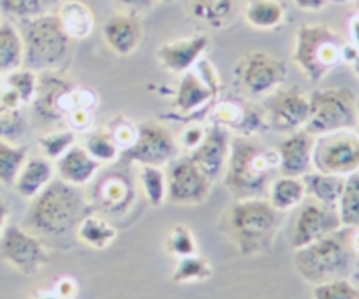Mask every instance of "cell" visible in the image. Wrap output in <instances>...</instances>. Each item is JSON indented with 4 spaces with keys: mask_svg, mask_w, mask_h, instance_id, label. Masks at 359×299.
<instances>
[{
    "mask_svg": "<svg viewBox=\"0 0 359 299\" xmlns=\"http://www.w3.org/2000/svg\"><path fill=\"white\" fill-rule=\"evenodd\" d=\"M53 178V166L50 160L32 157V159L25 160L13 188L23 199H34Z\"/></svg>",
    "mask_w": 359,
    "mask_h": 299,
    "instance_id": "21",
    "label": "cell"
},
{
    "mask_svg": "<svg viewBox=\"0 0 359 299\" xmlns=\"http://www.w3.org/2000/svg\"><path fill=\"white\" fill-rule=\"evenodd\" d=\"M126 162L162 167L178 157V144L165 127L155 122L137 125L136 139L120 153Z\"/></svg>",
    "mask_w": 359,
    "mask_h": 299,
    "instance_id": "10",
    "label": "cell"
},
{
    "mask_svg": "<svg viewBox=\"0 0 359 299\" xmlns=\"http://www.w3.org/2000/svg\"><path fill=\"white\" fill-rule=\"evenodd\" d=\"M334 2H347V0H334Z\"/></svg>",
    "mask_w": 359,
    "mask_h": 299,
    "instance_id": "53",
    "label": "cell"
},
{
    "mask_svg": "<svg viewBox=\"0 0 359 299\" xmlns=\"http://www.w3.org/2000/svg\"><path fill=\"white\" fill-rule=\"evenodd\" d=\"M212 183L191 157H176L165 171V201L171 204H201L210 195Z\"/></svg>",
    "mask_w": 359,
    "mask_h": 299,
    "instance_id": "11",
    "label": "cell"
},
{
    "mask_svg": "<svg viewBox=\"0 0 359 299\" xmlns=\"http://www.w3.org/2000/svg\"><path fill=\"white\" fill-rule=\"evenodd\" d=\"M23 65V39L13 23H0V72H13Z\"/></svg>",
    "mask_w": 359,
    "mask_h": 299,
    "instance_id": "29",
    "label": "cell"
},
{
    "mask_svg": "<svg viewBox=\"0 0 359 299\" xmlns=\"http://www.w3.org/2000/svg\"><path fill=\"white\" fill-rule=\"evenodd\" d=\"M210 39L206 36H194L187 39H176L158 48L157 57L162 67L169 72L184 74L199 64L205 51L208 50Z\"/></svg>",
    "mask_w": 359,
    "mask_h": 299,
    "instance_id": "17",
    "label": "cell"
},
{
    "mask_svg": "<svg viewBox=\"0 0 359 299\" xmlns=\"http://www.w3.org/2000/svg\"><path fill=\"white\" fill-rule=\"evenodd\" d=\"M341 228H359V173L348 174L345 178L344 190L337 204Z\"/></svg>",
    "mask_w": 359,
    "mask_h": 299,
    "instance_id": "31",
    "label": "cell"
},
{
    "mask_svg": "<svg viewBox=\"0 0 359 299\" xmlns=\"http://www.w3.org/2000/svg\"><path fill=\"white\" fill-rule=\"evenodd\" d=\"M312 167L319 173L347 178L359 173V136L351 130H337L316 137Z\"/></svg>",
    "mask_w": 359,
    "mask_h": 299,
    "instance_id": "8",
    "label": "cell"
},
{
    "mask_svg": "<svg viewBox=\"0 0 359 299\" xmlns=\"http://www.w3.org/2000/svg\"><path fill=\"white\" fill-rule=\"evenodd\" d=\"M76 238L83 245L90 246V249L104 250L106 246H109L115 242L116 229L102 216L94 215V213H86L81 222H79L78 229H76Z\"/></svg>",
    "mask_w": 359,
    "mask_h": 299,
    "instance_id": "26",
    "label": "cell"
},
{
    "mask_svg": "<svg viewBox=\"0 0 359 299\" xmlns=\"http://www.w3.org/2000/svg\"><path fill=\"white\" fill-rule=\"evenodd\" d=\"M238 0H189L191 15L212 29H222L233 20Z\"/></svg>",
    "mask_w": 359,
    "mask_h": 299,
    "instance_id": "27",
    "label": "cell"
},
{
    "mask_svg": "<svg viewBox=\"0 0 359 299\" xmlns=\"http://www.w3.org/2000/svg\"><path fill=\"white\" fill-rule=\"evenodd\" d=\"M284 6L278 0H248L245 8V18L252 27L261 30H271L284 22Z\"/></svg>",
    "mask_w": 359,
    "mask_h": 299,
    "instance_id": "30",
    "label": "cell"
},
{
    "mask_svg": "<svg viewBox=\"0 0 359 299\" xmlns=\"http://www.w3.org/2000/svg\"><path fill=\"white\" fill-rule=\"evenodd\" d=\"M316 137L305 129L291 132L278 143V171L282 176L302 178L312 169V152Z\"/></svg>",
    "mask_w": 359,
    "mask_h": 299,
    "instance_id": "16",
    "label": "cell"
},
{
    "mask_svg": "<svg viewBox=\"0 0 359 299\" xmlns=\"http://www.w3.org/2000/svg\"><path fill=\"white\" fill-rule=\"evenodd\" d=\"M282 222V213L268 199H241L227 211L226 228L241 256H259L271 249Z\"/></svg>",
    "mask_w": 359,
    "mask_h": 299,
    "instance_id": "3",
    "label": "cell"
},
{
    "mask_svg": "<svg viewBox=\"0 0 359 299\" xmlns=\"http://www.w3.org/2000/svg\"><path fill=\"white\" fill-rule=\"evenodd\" d=\"M62 27L67 32L69 37H76V39H83V37L90 36L92 29H94V13L88 6L78 0H69L62 6L60 9Z\"/></svg>",
    "mask_w": 359,
    "mask_h": 299,
    "instance_id": "28",
    "label": "cell"
},
{
    "mask_svg": "<svg viewBox=\"0 0 359 299\" xmlns=\"http://www.w3.org/2000/svg\"><path fill=\"white\" fill-rule=\"evenodd\" d=\"M313 299H359V288L347 278H337L313 285Z\"/></svg>",
    "mask_w": 359,
    "mask_h": 299,
    "instance_id": "39",
    "label": "cell"
},
{
    "mask_svg": "<svg viewBox=\"0 0 359 299\" xmlns=\"http://www.w3.org/2000/svg\"><path fill=\"white\" fill-rule=\"evenodd\" d=\"M352 250L348 242V228H341L303 249L294 250V267L309 284L347 278L352 264Z\"/></svg>",
    "mask_w": 359,
    "mask_h": 299,
    "instance_id": "4",
    "label": "cell"
},
{
    "mask_svg": "<svg viewBox=\"0 0 359 299\" xmlns=\"http://www.w3.org/2000/svg\"><path fill=\"white\" fill-rule=\"evenodd\" d=\"M355 118H358V122H355V127L359 129V99H355Z\"/></svg>",
    "mask_w": 359,
    "mask_h": 299,
    "instance_id": "51",
    "label": "cell"
},
{
    "mask_svg": "<svg viewBox=\"0 0 359 299\" xmlns=\"http://www.w3.org/2000/svg\"><path fill=\"white\" fill-rule=\"evenodd\" d=\"M0 81H2V78H0Z\"/></svg>",
    "mask_w": 359,
    "mask_h": 299,
    "instance_id": "54",
    "label": "cell"
},
{
    "mask_svg": "<svg viewBox=\"0 0 359 299\" xmlns=\"http://www.w3.org/2000/svg\"><path fill=\"white\" fill-rule=\"evenodd\" d=\"M352 69H354L355 76L359 78V51H358V55H355L354 60H352Z\"/></svg>",
    "mask_w": 359,
    "mask_h": 299,
    "instance_id": "50",
    "label": "cell"
},
{
    "mask_svg": "<svg viewBox=\"0 0 359 299\" xmlns=\"http://www.w3.org/2000/svg\"><path fill=\"white\" fill-rule=\"evenodd\" d=\"M8 85L11 90L18 94L20 101L23 104L32 102L36 99L37 76L36 72L30 71V69H16V71H13L8 78Z\"/></svg>",
    "mask_w": 359,
    "mask_h": 299,
    "instance_id": "38",
    "label": "cell"
},
{
    "mask_svg": "<svg viewBox=\"0 0 359 299\" xmlns=\"http://www.w3.org/2000/svg\"><path fill=\"white\" fill-rule=\"evenodd\" d=\"M205 132H206V129H203V127H199V125L191 127V129L185 130L184 136H182V143H184V146L187 148V150H194V148L203 141Z\"/></svg>",
    "mask_w": 359,
    "mask_h": 299,
    "instance_id": "42",
    "label": "cell"
},
{
    "mask_svg": "<svg viewBox=\"0 0 359 299\" xmlns=\"http://www.w3.org/2000/svg\"><path fill=\"white\" fill-rule=\"evenodd\" d=\"M348 242H351V246L352 250H354V253H359V228L348 229Z\"/></svg>",
    "mask_w": 359,
    "mask_h": 299,
    "instance_id": "48",
    "label": "cell"
},
{
    "mask_svg": "<svg viewBox=\"0 0 359 299\" xmlns=\"http://www.w3.org/2000/svg\"><path fill=\"white\" fill-rule=\"evenodd\" d=\"M268 127L277 132H296L305 129L310 116V97L298 87L277 88L268 99Z\"/></svg>",
    "mask_w": 359,
    "mask_h": 299,
    "instance_id": "14",
    "label": "cell"
},
{
    "mask_svg": "<svg viewBox=\"0 0 359 299\" xmlns=\"http://www.w3.org/2000/svg\"><path fill=\"white\" fill-rule=\"evenodd\" d=\"M85 150L94 157L99 164L101 162H113L120 157L118 143L115 141L113 134L109 130H94L85 141Z\"/></svg>",
    "mask_w": 359,
    "mask_h": 299,
    "instance_id": "35",
    "label": "cell"
},
{
    "mask_svg": "<svg viewBox=\"0 0 359 299\" xmlns=\"http://www.w3.org/2000/svg\"><path fill=\"white\" fill-rule=\"evenodd\" d=\"M53 291L57 292V294H60L62 298L74 299L76 292H78V285H76V281L72 280V278L64 277L57 281V285H55Z\"/></svg>",
    "mask_w": 359,
    "mask_h": 299,
    "instance_id": "43",
    "label": "cell"
},
{
    "mask_svg": "<svg viewBox=\"0 0 359 299\" xmlns=\"http://www.w3.org/2000/svg\"><path fill=\"white\" fill-rule=\"evenodd\" d=\"M306 199L305 183L302 178L278 176L271 180L268 187V202L277 211L287 213L296 209Z\"/></svg>",
    "mask_w": 359,
    "mask_h": 299,
    "instance_id": "23",
    "label": "cell"
},
{
    "mask_svg": "<svg viewBox=\"0 0 359 299\" xmlns=\"http://www.w3.org/2000/svg\"><path fill=\"white\" fill-rule=\"evenodd\" d=\"M327 0H294V4L303 11H319L326 6Z\"/></svg>",
    "mask_w": 359,
    "mask_h": 299,
    "instance_id": "44",
    "label": "cell"
},
{
    "mask_svg": "<svg viewBox=\"0 0 359 299\" xmlns=\"http://www.w3.org/2000/svg\"><path fill=\"white\" fill-rule=\"evenodd\" d=\"M30 201L23 228L41 239L64 242L72 238L83 216L88 213L81 187L65 183L60 178H53Z\"/></svg>",
    "mask_w": 359,
    "mask_h": 299,
    "instance_id": "1",
    "label": "cell"
},
{
    "mask_svg": "<svg viewBox=\"0 0 359 299\" xmlns=\"http://www.w3.org/2000/svg\"><path fill=\"white\" fill-rule=\"evenodd\" d=\"M303 183H305L306 197L313 199V201L320 202V204L331 206L337 208L338 199H340L341 190H344L345 178L337 176V174H326L319 173V171H310L305 176H302Z\"/></svg>",
    "mask_w": 359,
    "mask_h": 299,
    "instance_id": "24",
    "label": "cell"
},
{
    "mask_svg": "<svg viewBox=\"0 0 359 299\" xmlns=\"http://www.w3.org/2000/svg\"><path fill=\"white\" fill-rule=\"evenodd\" d=\"M134 197V188L127 178L109 174L99 183L95 199L106 213H122L129 208Z\"/></svg>",
    "mask_w": 359,
    "mask_h": 299,
    "instance_id": "22",
    "label": "cell"
},
{
    "mask_svg": "<svg viewBox=\"0 0 359 299\" xmlns=\"http://www.w3.org/2000/svg\"><path fill=\"white\" fill-rule=\"evenodd\" d=\"M0 257L23 274H37L50 264L43 239L20 225H8L2 231Z\"/></svg>",
    "mask_w": 359,
    "mask_h": 299,
    "instance_id": "9",
    "label": "cell"
},
{
    "mask_svg": "<svg viewBox=\"0 0 359 299\" xmlns=\"http://www.w3.org/2000/svg\"><path fill=\"white\" fill-rule=\"evenodd\" d=\"M44 2H46L48 6V4H57V2H60V0H44Z\"/></svg>",
    "mask_w": 359,
    "mask_h": 299,
    "instance_id": "52",
    "label": "cell"
},
{
    "mask_svg": "<svg viewBox=\"0 0 359 299\" xmlns=\"http://www.w3.org/2000/svg\"><path fill=\"white\" fill-rule=\"evenodd\" d=\"M27 160V148L0 139V183L13 187Z\"/></svg>",
    "mask_w": 359,
    "mask_h": 299,
    "instance_id": "32",
    "label": "cell"
},
{
    "mask_svg": "<svg viewBox=\"0 0 359 299\" xmlns=\"http://www.w3.org/2000/svg\"><path fill=\"white\" fill-rule=\"evenodd\" d=\"M171 278L175 284H201L212 278V264L199 253L180 257Z\"/></svg>",
    "mask_w": 359,
    "mask_h": 299,
    "instance_id": "33",
    "label": "cell"
},
{
    "mask_svg": "<svg viewBox=\"0 0 359 299\" xmlns=\"http://www.w3.org/2000/svg\"><path fill=\"white\" fill-rule=\"evenodd\" d=\"M241 87L252 97L273 94L284 85L287 78V67L282 60L266 51H254L241 58L236 67Z\"/></svg>",
    "mask_w": 359,
    "mask_h": 299,
    "instance_id": "12",
    "label": "cell"
},
{
    "mask_svg": "<svg viewBox=\"0 0 359 299\" xmlns=\"http://www.w3.org/2000/svg\"><path fill=\"white\" fill-rule=\"evenodd\" d=\"M27 122L20 109L6 108L0 102V139H18L25 134Z\"/></svg>",
    "mask_w": 359,
    "mask_h": 299,
    "instance_id": "40",
    "label": "cell"
},
{
    "mask_svg": "<svg viewBox=\"0 0 359 299\" xmlns=\"http://www.w3.org/2000/svg\"><path fill=\"white\" fill-rule=\"evenodd\" d=\"M32 299H65V298H62L60 294H57V292H55L53 288H50V291L37 292V294L34 295Z\"/></svg>",
    "mask_w": 359,
    "mask_h": 299,
    "instance_id": "49",
    "label": "cell"
},
{
    "mask_svg": "<svg viewBox=\"0 0 359 299\" xmlns=\"http://www.w3.org/2000/svg\"><path fill=\"white\" fill-rule=\"evenodd\" d=\"M338 229H341V222L337 208L320 204L309 197L298 206V211L292 218L289 243L292 249L298 250Z\"/></svg>",
    "mask_w": 359,
    "mask_h": 299,
    "instance_id": "13",
    "label": "cell"
},
{
    "mask_svg": "<svg viewBox=\"0 0 359 299\" xmlns=\"http://www.w3.org/2000/svg\"><path fill=\"white\" fill-rule=\"evenodd\" d=\"M140 183L143 188L144 197L151 206L158 208L165 202L168 185H165V173L157 166H140Z\"/></svg>",
    "mask_w": 359,
    "mask_h": 299,
    "instance_id": "34",
    "label": "cell"
},
{
    "mask_svg": "<svg viewBox=\"0 0 359 299\" xmlns=\"http://www.w3.org/2000/svg\"><path fill=\"white\" fill-rule=\"evenodd\" d=\"M74 130H53V132L44 134L39 139V144L46 159H60L69 148L74 146Z\"/></svg>",
    "mask_w": 359,
    "mask_h": 299,
    "instance_id": "37",
    "label": "cell"
},
{
    "mask_svg": "<svg viewBox=\"0 0 359 299\" xmlns=\"http://www.w3.org/2000/svg\"><path fill=\"white\" fill-rule=\"evenodd\" d=\"M9 216V204L4 201V199L0 197V235H2V231L6 229V220H8Z\"/></svg>",
    "mask_w": 359,
    "mask_h": 299,
    "instance_id": "47",
    "label": "cell"
},
{
    "mask_svg": "<svg viewBox=\"0 0 359 299\" xmlns=\"http://www.w3.org/2000/svg\"><path fill=\"white\" fill-rule=\"evenodd\" d=\"M345 41L327 25H303L296 34L292 62L312 83L344 62Z\"/></svg>",
    "mask_w": 359,
    "mask_h": 299,
    "instance_id": "6",
    "label": "cell"
},
{
    "mask_svg": "<svg viewBox=\"0 0 359 299\" xmlns=\"http://www.w3.org/2000/svg\"><path fill=\"white\" fill-rule=\"evenodd\" d=\"M277 169V148H266L252 136H236L229 144L224 183L236 201L264 197Z\"/></svg>",
    "mask_w": 359,
    "mask_h": 299,
    "instance_id": "2",
    "label": "cell"
},
{
    "mask_svg": "<svg viewBox=\"0 0 359 299\" xmlns=\"http://www.w3.org/2000/svg\"><path fill=\"white\" fill-rule=\"evenodd\" d=\"M165 250L176 259L198 253V242L187 225H175L165 238Z\"/></svg>",
    "mask_w": 359,
    "mask_h": 299,
    "instance_id": "36",
    "label": "cell"
},
{
    "mask_svg": "<svg viewBox=\"0 0 359 299\" xmlns=\"http://www.w3.org/2000/svg\"><path fill=\"white\" fill-rule=\"evenodd\" d=\"M101 164L90 155L85 146H72L67 152L57 159V173L65 183L83 187L88 185L97 174Z\"/></svg>",
    "mask_w": 359,
    "mask_h": 299,
    "instance_id": "20",
    "label": "cell"
},
{
    "mask_svg": "<svg viewBox=\"0 0 359 299\" xmlns=\"http://www.w3.org/2000/svg\"><path fill=\"white\" fill-rule=\"evenodd\" d=\"M351 37H352V46L359 51V16L352 18L351 22Z\"/></svg>",
    "mask_w": 359,
    "mask_h": 299,
    "instance_id": "46",
    "label": "cell"
},
{
    "mask_svg": "<svg viewBox=\"0 0 359 299\" xmlns=\"http://www.w3.org/2000/svg\"><path fill=\"white\" fill-rule=\"evenodd\" d=\"M310 97V116L305 130L313 137L355 127V95L347 88H324Z\"/></svg>",
    "mask_w": 359,
    "mask_h": 299,
    "instance_id": "7",
    "label": "cell"
},
{
    "mask_svg": "<svg viewBox=\"0 0 359 299\" xmlns=\"http://www.w3.org/2000/svg\"><path fill=\"white\" fill-rule=\"evenodd\" d=\"M102 36L106 44L115 51L116 55L134 53L143 39V29L140 20L130 15H115L106 20L102 25Z\"/></svg>",
    "mask_w": 359,
    "mask_h": 299,
    "instance_id": "18",
    "label": "cell"
},
{
    "mask_svg": "<svg viewBox=\"0 0 359 299\" xmlns=\"http://www.w3.org/2000/svg\"><path fill=\"white\" fill-rule=\"evenodd\" d=\"M215 72H210V76L203 78L199 72L191 71L184 72L180 81L178 92H176L175 106L182 113H192L206 106V102L215 94Z\"/></svg>",
    "mask_w": 359,
    "mask_h": 299,
    "instance_id": "19",
    "label": "cell"
},
{
    "mask_svg": "<svg viewBox=\"0 0 359 299\" xmlns=\"http://www.w3.org/2000/svg\"><path fill=\"white\" fill-rule=\"evenodd\" d=\"M23 65L30 71H46L67 58L71 37L62 27L58 15H39L22 20Z\"/></svg>",
    "mask_w": 359,
    "mask_h": 299,
    "instance_id": "5",
    "label": "cell"
},
{
    "mask_svg": "<svg viewBox=\"0 0 359 299\" xmlns=\"http://www.w3.org/2000/svg\"><path fill=\"white\" fill-rule=\"evenodd\" d=\"M229 132L226 127L213 123L206 129L205 137L201 143L191 150L189 157L198 164L199 169L206 174L212 181H215L224 173L229 157Z\"/></svg>",
    "mask_w": 359,
    "mask_h": 299,
    "instance_id": "15",
    "label": "cell"
},
{
    "mask_svg": "<svg viewBox=\"0 0 359 299\" xmlns=\"http://www.w3.org/2000/svg\"><path fill=\"white\" fill-rule=\"evenodd\" d=\"M0 9L6 15L15 16L18 20H29L44 15L46 2L44 0H0Z\"/></svg>",
    "mask_w": 359,
    "mask_h": 299,
    "instance_id": "41",
    "label": "cell"
},
{
    "mask_svg": "<svg viewBox=\"0 0 359 299\" xmlns=\"http://www.w3.org/2000/svg\"><path fill=\"white\" fill-rule=\"evenodd\" d=\"M120 4L126 6V8H130V9H147L150 8L154 2H157V0H118Z\"/></svg>",
    "mask_w": 359,
    "mask_h": 299,
    "instance_id": "45",
    "label": "cell"
},
{
    "mask_svg": "<svg viewBox=\"0 0 359 299\" xmlns=\"http://www.w3.org/2000/svg\"><path fill=\"white\" fill-rule=\"evenodd\" d=\"M215 123L226 127V129L241 130L243 136H248L259 127H268V123L261 118L257 111L238 102H226L220 104L215 111Z\"/></svg>",
    "mask_w": 359,
    "mask_h": 299,
    "instance_id": "25",
    "label": "cell"
}]
</instances>
